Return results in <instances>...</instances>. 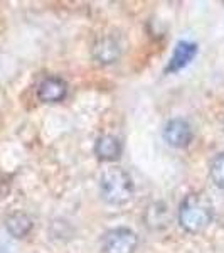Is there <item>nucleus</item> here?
I'll use <instances>...</instances> for the list:
<instances>
[{"mask_svg": "<svg viewBox=\"0 0 224 253\" xmlns=\"http://www.w3.org/2000/svg\"><path fill=\"white\" fill-rule=\"evenodd\" d=\"M121 54V47L113 38H103L95 44L93 49V56L100 61V63H115Z\"/></svg>", "mask_w": 224, "mask_h": 253, "instance_id": "0eeeda50", "label": "nucleus"}, {"mask_svg": "<svg viewBox=\"0 0 224 253\" xmlns=\"http://www.w3.org/2000/svg\"><path fill=\"white\" fill-rule=\"evenodd\" d=\"M66 83L58 76H49L42 80L37 88V96L44 103H58L66 96Z\"/></svg>", "mask_w": 224, "mask_h": 253, "instance_id": "423d86ee", "label": "nucleus"}, {"mask_svg": "<svg viewBox=\"0 0 224 253\" xmlns=\"http://www.w3.org/2000/svg\"><path fill=\"white\" fill-rule=\"evenodd\" d=\"M209 177L216 187L224 189V152L213 159L209 166Z\"/></svg>", "mask_w": 224, "mask_h": 253, "instance_id": "9d476101", "label": "nucleus"}, {"mask_svg": "<svg viewBox=\"0 0 224 253\" xmlns=\"http://www.w3.org/2000/svg\"><path fill=\"white\" fill-rule=\"evenodd\" d=\"M5 226H7V231H9L14 238H24V236L32 230V221L27 214L14 213L7 218Z\"/></svg>", "mask_w": 224, "mask_h": 253, "instance_id": "1a4fd4ad", "label": "nucleus"}, {"mask_svg": "<svg viewBox=\"0 0 224 253\" xmlns=\"http://www.w3.org/2000/svg\"><path fill=\"white\" fill-rule=\"evenodd\" d=\"M101 198L113 206L128 203L133 196V181L121 167H108L100 177Z\"/></svg>", "mask_w": 224, "mask_h": 253, "instance_id": "f03ea898", "label": "nucleus"}, {"mask_svg": "<svg viewBox=\"0 0 224 253\" xmlns=\"http://www.w3.org/2000/svg\"><path fill=\"white\" fill-rule=\"evenodd\" d=\"M195 54H197V46L194 42H189V41L177 42V46L174 49L172 56H170L169 63L165 66V73L167 75L169 73H179L195 58Z\"/></svg>", "mask_w": 224, "mask_h": 253, "instance_id": "39448f33", "label": "nucleus"}, {"mask_svg": "<svg viewBox=\"0 0 224 253\" xmlns=\"http://www.w3.org/2000/svg\"><path fill=\"white\" fill-rule=\"evenodd\" d=\"M95 154L101 161H115L121 154V142L115 135H101L96 140Z\"/></svg>", "mask_w": 224, "mask_h": 253, "instance_id": "6e6552de", "label": "nucleus"}, {"mask_svg": "<svg viewBox=\"0 0 224 253\" xmlns=\"http://www.w3.org/2000/svg\"><path fill=\"white\" fill-rule=\"evenodd\" d=\"M213 203L202 193L187 194L179 208V223L186 231L192 235L204 231L213 221Z\"/></svg>", "mask_w": 224, "mask_h": 253, "instance_id": "f257e3e1", "label": "nucleus"}, {"mask_svg": "<svg viewBox=\"0 0 224 253\" xmlns=\"http://www.w3.org/2000/svg\"><path fill=\"white\" fill-rule=\"evenodd\" d=\"M164 140L176 149L187 147L192 140V128L189 122H186L184 118H172L170 122H167L164 128Z\"/></svg>", "mask_w": 224, "mask_h": 253, "instance_id": "20e7f679", "label": "nucleus"}, {"mask_svg": "<svg viewBox=\"0 0 224 253\" xmlns=\"http://www.w3.org/2000/svg\"><path fill=\"white\" fill-rule=\"evenodd\" d=\"M138 236L130 228H115L105 233L101 248L103 253H133L137 250Z\"/></svg>", "mask_w": 224, "mask_h": 253, "instance_id": "7ed1b4c3", "label": "nucleus"}]
</instances>
